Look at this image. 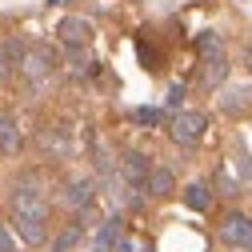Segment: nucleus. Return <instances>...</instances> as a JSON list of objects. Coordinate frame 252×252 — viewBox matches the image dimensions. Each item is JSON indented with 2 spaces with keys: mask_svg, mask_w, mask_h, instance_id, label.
<instances>
[{
  "mask_svg": "<svg viewBox=\"0 0 252 252\" xmlns=\"http://www.w3.org/2000/svg\"><path fill=\"white\" fill-rule=\"evenodd\" d=\"M204 128H208V116L204 112H176L172 124H168V136L176 144H184V148H192V144H200Z\"/></svg>",
  "mask_w": 252,
  "mask_h": 252,
  "instance_id": "obj_1",
  "label": "nucleus"
},
{
  "mask_svg": "<svg viewBox=\"0 0 252 252\" xmlns=\"http://www.w3.org/2000/svg\"><path fill=\"white\" fill-rule=\"evenodd\" d=\"M220 240L232 244V248L252 252V216H244V212H228L224 220H220Z\"/></svg>",
  "mask_w": 252,
  "mask_h": 252,
  "instance_id": "obj_2",
  "label": "nucleus"
},
{
  "mask_svg": "<svg viewBox=\"0 0 252 252\" xmlns=\"http://www.w3.org/2000/svg\"><path fill=\"white\" fill-rule=\"evenodd\" d=\"M20 76L28 80V84H40L52 68H56V60H52V52L48 48H24V56H20Z\"/></svg>",
  "mask_w": 252,
  "mask_h": 252,
  "instance_id": "obj_3",
  "label": "nucleus"
},
{
  "mask_svg": "<svg viewBox=\"0 0 252 252\" xmlns=\"http://www.w3.org/2000/svg\"><path fill=\"white\" fill-rule=\"evenodd\" d=\"M12 212L24 220H48V204L36 188H16L12 192Z\"/></svg>",
  "mask_w": 252,
  "mask_h": 252,
  "instance_id": "obj_4",
  "label": "nucleus"
},
{
  "mask_svg": "<svg viewBox=\"0 0 252 252\" xmlns=\"http://www.w3.org/2000/svg\"><path fill=\"white\" fill-rule=\"evenodd\" d=\"M56 36H60V44H68V48H84L92 40V24L84 16H64L56 24Z\"/></svg>",
  "mask_w": 252,
  "mask_h": 252,
  "instance_id": "obj_5",
  "label": "nucleus"
},
{
  "mask_svg": "<svg viewBox=\"0 0 252 252\" xmlns=\"http://www.w3.org/2000/svg\"><path fill=\"white\" fill-rule=\"evenodd\" d=\"M92 200H96V184H92V180H84V176L68 180V188H64V208H72V212H84Z\"/></svg>",
  "mask_w": 252,
  "mask_h": 252,
  "instance_id": "obj_6",
  "label": "nucleus"
},
{
  "mask_svg": "<svg viewBox=\"0 0 252 252\" xmlns=\"http://www.w3.org/2000/svg\"><path fill=\"white\" fill-rule=\"evenodd\" d=\"M120 172H124V180H128V184H144V180H148V172H152V160H148L144 152H124Z\"/></svg>",
  "mask_w": 252,
  "mask_h": 252,
  "instance_id": "obj_7",
  "label": "nucleus"
},
{
  "mask_svg": "<svg viewBox=\"0 0 252 252\" xmlns=\"http://www.w3.org/2000/svg\"><path fill=\"white\" fill-rule=\"evenodd\" d=\"M144 188H148V196H156V200H164V196H172V188H176V180H172V172H168L164 164H152V172H148Z\"/></svg>",
  "mask_w": 252,
  "mask_h": 252,
  "instance_id": "obj_8",
  "label": "nucleus"
},
{
  "mask_svg": "<svg viewBox=\"0 0 252 252\" xmlns=\"http://www.w3.org/2000/svg\"><path fill=\"white\" fill-rule=\"evenodd\" d=\"M220 108H224L228 116H240V112H248V108H252V84H248V88H244V84L228 88V92H224V100H220Z\"/></svg>",
  "mask_w": 252,
  "mask_h": 252,
  "instance_id": "obj_9",
  "label": "nucleus"
},
{
  "mask_svg": "<svg viewBox=\"0 0 252 252\" xmlns=\"http://www.w3.org/2000/svg\"><path fill=\"white\" fill-rule=\"evenodd\" d=\"M48 220H24V216H16V236L24 240V244H44L48 240Z\"/></svg>",
  "mask_w": 252,
  "mask_h": 252,
  "instance_id": "obj_10",
  "label": "nucleus"
},
{
  "mask_svg": "<svg viewBox=\"0 0 252 252\" xmlns=\"http://www.w3.org/2000/svg\"><path fill=\"white\" fill-rule=\"evenodd\" d=\"M0 152H4V156L20 152V128H16V120L8 112H0Z\"/></svg>",
  "mask_w": 252,
  "mask_h": 252,
  "instance_id": "obj_11",
  "label": "nucleus"
},
{
  "mask_svg": "<svg viewBox=\"0 0 252 252\" xmlns=\"http://www.w3.org/2000/svg\"><path fill=\"white\" fill-rule=\"evenodd\" d=\"M224 76H228V64L224 60H204V72H200V84L204 88H216V84H224Z\"/></svg>",
  "mask_w": 252,
  "mask_h": 252,
  "instance_id": "obj_12",
  "label": "nucleus"
},
{
  "mask_svg": "<svg viewBox=\"0 0 252 252\" xmlns=\"http://www.w3.org/2000/svg\"><path fill=\"white\" fill-rule=\"evenodd\" d=\"M80 236H84V228H80L76 220H72V224H64V228H60V236L52 240V252H68V248H72Z\"/></svg>",
  "mask_w": 252,
  "mask_h": 252,
  "instance_id": "obj_13",
  "label": "nucleus"
},
{
  "mask_svg": "<svg viewBox=\"0 0 252 252\" xmlns=\"http://www.w3.org/2000/svg\"><path fill=\"white\" fill-rule=\"evenodd\" d=\"M184 204L192 208V212H204V208L212 204V200H208V188H204V184H188V188H184Z\"/></svg>",
  "mask_w": 252,
  "mask_h": 252,
  "instance_id": "obj_14",
  "label": "nucleus"
},
{
  "mask_svg": "<svg viewBox=\"0 0 252 252\" xmlns=\"http://www.w3.org/2000/svg\"><path fill=\"white\" fill-rule=\"evenodd\" d=\"M196 52L208 60V56H220L224 52V40H220V32H200L196 36Z\"/></svg>",
  "mask_w": 252,
  "mask_h": 252,
  "instance_id": "obj_15",
  "label": "nucleus"
},
{
  "mask_svg": "<svg viewBox=\"0 0 252 252\" xmlns=\"http://www.w3.org/2000/svg\"><path fill=\"white\" fill-rule=\"evenodd\" d=\"M120 220H104V228H100V236H96V244L100 248H116V240H120Z\"/></svg>",
  "mask_w": 252,
  "mask_h": 252,
  "instance_id": "obj_16",
  "label": "nucleus"
},
{
  "mask_svg": "<svg viewBox=\"0 0 252 252\" xmlns=\"http://www.w3.org/2000/svg\"><path fill=\"white\" fill-rule=\"evenodd\" d=\"M216 184H220V192H224V196H240V184L232 180V172H228V168H220Z\"/></svg>",
  "mask_w": 252,
  "mask_h": 252,
  "instance_id": "obj_17",
  "label": "nucleus"
},
{
  "mask_svg": "<svg viewBox=\"0 0 252 252\" xmlns=\"http://www.w3.org/2000/svg\"><path fill=\"white\" fill-rule=\"evenodd\" d=\"M12 68H16V60H12V52H8V48H0V84H4V80L12 76Z\"/></svg>",
  "mask_w": 252,
  "mask_h": 252,
  "instance_id": "obj_18",
  "label": "nucleus"
},
{
  "mask_svg": "<svg viewBox=\"0 0 252 252\" xmlns=\"http://www.w3.org/2000/svg\"><path fill=\"white\" fill-rule=\"evenodd\" d=\"M136 124H160V112H156V108H140L136 112Z\"/></svg>",
  "mask_w": 252,
  "mask_h": 252,
  "instance_id": "obj_19",
  "label": "nucleus"
},
{
  "mask_svg": "<svg viewBox=\"0 0 252 252\" xmlns=\"http://www.w3.org/2000/svg\"><path fill=\"white\" fill-rule=\"evenodd\" d=\"M12 248H16V244H12V236H8L4 228H0V252H12Z\"/></svg>",
  "mask_w": 252,
  "mask_h": 252,
  "instance_id": "obj_20",
  "label": "nucleus"
},
{
  "mask_svg": "<svg viewBox=\"0 0 252 252\" xmlns=\"http://www.w3.org/2000/svg\"><path fill=\"white\" fill-rule=\"evenodd\" d=\"M240 176H248V180H252V160H248V156H244V164H240Z\"/></svg>",
  "mask_w": 252,
  "mask_h": 252,
  "instance_id": "obj_21",
  "label": "nucleus"
}]
</instances>
